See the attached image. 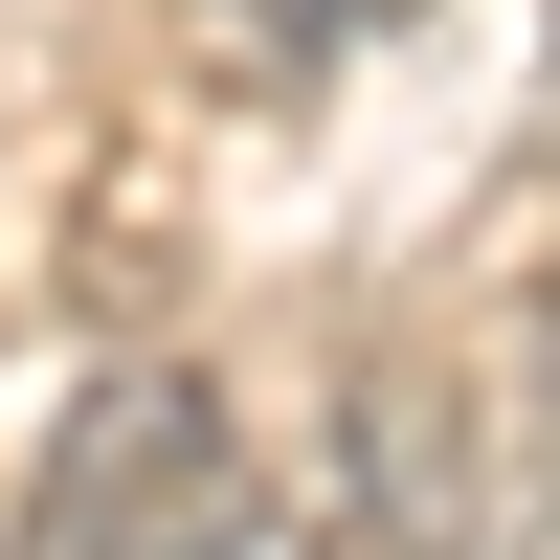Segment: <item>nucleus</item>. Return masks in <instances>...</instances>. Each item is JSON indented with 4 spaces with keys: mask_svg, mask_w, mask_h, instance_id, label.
Returning a JSON list of instances; mask_svg holds the SVG:
<instances>
[{
    "mask_svg": "<svg viewBox=\"0 0 560 560\" xmlns=\"http://www.w3.org/2000/svg\"><path fill=\"white\" fill-rule=\"evenodd\" d=\"M247 538H269V471L224 427V382L202 359H113L68 404V448H45V493H23L0 560H247Z\"/></svg>",
    "mask_w": 560,
    "mask_h": 560,
    "instance_id": "1",
    "label": "nucleus"
},
{
    "mask_svg": "<svg viewBox=\"0 0 560 560\" xmlns=\"http://www.w3.org/2000/svg\"><path fill=\"white\" fill-rule=\"evenodd\" d=\"M448 493H471V427L427 382H359V448L314 471V538L337 560H448Z\"/></svg>",
    "mask_w": 560,
    "mask_h": 560,
    "instance_id": "2",
    "label": "nucleus"
},
{
    "mask_svg": "<svg viewBox=\"0 0 560 560\" xmlns=\"http://www.w3.org/2000/svg\"><path fill=\"white\" fill-rule=\"evenodd\" d=\"M382 23H427V0H202V45H224V68H269V90L337 68V45H382Z\"/></svg>",
    "mask_w": 560,
    "mask_h": 560,
    "instance_id": "3",
    "label": "nucleus"
},
{
    "mask_svg": "<svg viewBox=\"0 0 560 560\" xmlns=\"http://www.w3.org/2000/svg\"><path fill=\"white\" fill-rule=\"evenodd\" d=\"M538 135H560V23H538Z\"/></svg>",
    "mask_w": 560,
    "mask_h": 560,
    "instance_id": "4",
    "label": "nucleus"
}]
</instances>
